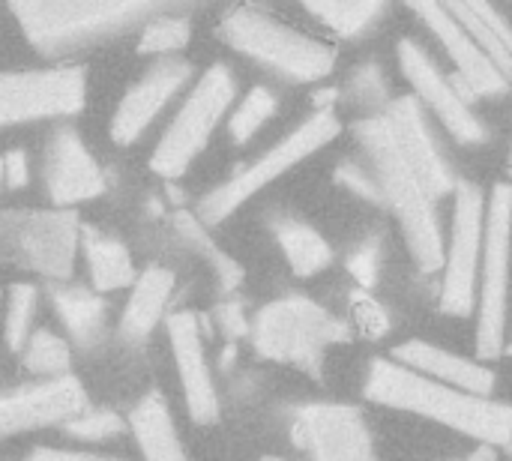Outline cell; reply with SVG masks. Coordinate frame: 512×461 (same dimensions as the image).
Listing matches in <instances>:
<instances>
[{"label": "cell", "instance_id": "cell-41", "mask_svg": "<svg viewBox=\"0 0 512 461\" xmlns=\"http://www.w3.org/2000/svg\"><path fill=\"white\" fill-rule=\"evenodd\" d=\"M234 354H237V348H234V345H228V348L222 351V366H231V363H234Z\"/></svg>", "mask_w": 512, "mask_h": 461}, {"label": "cell", "instance_id": "cell-25", "mask_svg": "<svg viewBox=\"0 0 512 461\" xmlns=\"http://www.w3.org/2000/svg\"><path fill=\"white\" fill-rule=\"evenodd\" d=\"M54 312L69 333V339L81 348H93L105 336V303L96 291L81 285H57L51 291Z\"/></svg>", "mask_w": 512, "mask_h": 461}, {"label": "cell", "instance_id": "cell-31", "mask_svg": "<svg viewBox=\"0 0 512 461\" xmlns=\"http://www.w3.org/2000/svg\"><path fill=\"white\" fill-rule=\"evenodd\" d=\"M177 231L186 237V243H192L213 267H216V276H219V282H222V288L225 291H231L234 285H240V279H243V270L225 255V252H219L216 246H213V240H207V234H204V225H201V219L198 216H192V213H180L177 216Z\"/></svg>", "mask_w": 512, "mask_h": 461}, {"label": "cell", "instance_id": "cell-14", "mask_svg": "<svg viewBox=\"0 0 512 461\" xmlns=\"http://www.w3.org/2000/svg\"><path fill=\"white\" fill-rule=\"evenodd\" d=\"M384 117H387L390 135H393L402 159L411 165V171L420 177V183L429 189V195L435 201L453 195L459 186V177H456L450 159L444 156L423 105L414 96H399L384 108Z\"/></svg>", "mask_w": 512, "mask_h": 461}, {"label": "cell", "instance_id": "cell-1", "mask_svg": "<svg viewBox=\"0 0 512 461\" xmlns=\"http://www.w3.org/2000/svg\"><path fill=\"white\" fill-rule=\"evenodd\" d=\"M363 396L381 408L414 414L447 426L456 435H465L483 447H512V405L474 396L432 378H423L399 363L375 360L363 381Z\"/></svg>", "mask_w": 512, "mask_h": 461}, {"label": "cell", "instance_id": "cell-26", "mask_svg": "<svg viewBox=\"0 0 512 461\" xmlns=\"http://www.w3.org/2000/svg\"><path fill=\"white\" fill-rule=\"evenodd\" d=\"M456 21L492 57V63L512 81V24L492 3H447Z\"/></svg>", "mask_w": 512, "mask_h": 461}, {"label": "cell", "instance_id": "cell-46", "mask_svg": "<svg viewBox=\"0 0 512 461\" xmlns=\"http://www.w3.org/2000/svg\"><path fill=\"white\" fill-rule=\"evenodd\" d=\"M504 354H510L512 357V342H507V351H504Z\"/></svg>", "mask_w": 512, "mask_h": 461}, {"label": "cell", "instance_id": "cell-8", "mask_svg": "<svg viewBox=\"0 0 512 461\" xmlns=\"http://www.w3.org/2000/svg\"><path fill=\"white\" fill-rule=\"evenodd\" d=\"M234 99H237L234 72L225 63H213L195 81V87L183 99L180 111L168 123L165 135L159 138V144L150 156V168L165 180L186 174L189 165L207 150L213 132L228 117Z\"/></svg>", "mask_w": 512, "mask_h": 461}, {"label": "cell", "instance_id": "cell-28", "mask_svg": "<svg viewBox=\"0 0 512 461\" xmlns=\"http://www.w3.org/2000/svg\"><path fill=\"white\" fill-rule=\"evenodd\" d=\"M189 39H192V21L186 15L162 9L141 27L138 51L141 54H162L168 60V54L183 51L189 45Z\"/></svg>", "mask_w": 512, "mask_h": 461}, {"label": "cell", "instance_id": "cell-21", "mask_svg": "<svg viewBox=\"0 0 512 461\" xmlns=\"http://www.w3.org/2000/svg\"><path fill=\"white\" fill-rule=\"evenodd\" d=\"M270 231L291 267L294 276L300 279H312L324 270H330L333 264V246L327 243V237L312 228L309 222H303L300 216L294 213H276L270 219Z\"/></svg>", "mask_w": 512, "mask_h": 461}, {"label": "cell", "instance_id": "cell-20", "mask_svg": "<svg viewBox=\"0 0 512 461\" xmlns=\"http://www.w3.org/2000/svg\"><path fill=\"white\" fill-rule=\"evenodd\" d=\"M390 360L423 375V378H432L438 384H447V387H456V390H465L474 396H492V390H495V372L486 363L462 357V354L432 345L426 339H408V342L396 345Z\"/></svg>", "mask_w": 512, "mask_h": 461}, {"label": "cell", "instance_id": "cell-19", "mask_svg": "<svg viewBox=\"0 0 512 461\" xmlns=\"http://www.w3.org/2000/svg\"><path fill=\"white\" fill-rule=\"evenodd\" d=\"M42 177L57 210H69L105 192V174L72 126H63L54 132Z\"/></svg>", "mask_w": 512, "mask_h": 461}, {"label": "cell", "instance_id": "cell-32", "mask_svg": "<svg viewBox=\"0 0 512 461\" xmlns=\"http://www.w3.org/2000/svg\"><path fill=\"white\" fill-rule=\"evenodd\" d=\"M36 315V288L33 285H15L6 300V348L9 351H24L30 339V324Z\"/></svg>", "mask_w": 512, "mask_h": 461}, {"label": "cell", "instance_id": "cell-39", "mask_svg": "<svg viewBox=\"0 0 512 461\" xmlns=\"http://www.w3.org/2000/svg\"><path fill=\"white\" fill-rule=\"evenodd\" d=\"M3 171H6V186H9V189L27 186V180H30L27 153H24V150H9V153H3Z\"/></svg>", "mask_w": 512, "mask_h": 461}, {"label": "cell", "instance_id": "cell-23", "mask_svg": "<svg viewBox=\"0 0 512 461\" xmlns=\"http://www.w3.org/2000/svg\"><path fill=\"white\" fill-rule=\"evenodd\" d=\"M129 429L144 461H189L174 417L168 411V402L156 390L138 399V405L129 414Z\"/></svg>", "mask_w": 512, "mask_h": 461}, {"label": "cell", "instance_id": "cell-7", "mask_svg": "<svg viewBox=\"0 0 512 461\" xmlns=\"http://www.w3.org/2000/svg\"><path fill=\"white\" fill-rule=\"evenodd\" d=\"M512 276V186L498 183L486 198V240L477 282V360L507 351V312Z\"/></svg>", "mask_w": 512, "mask_h": 461}, {"label": "cell", "instance_id": "cell-18", "mask_svg": "<svg viewBox=\"0 0 512 461\" xmlns=\"http://www.w3.org/2000/svg\"><path fill=\"white\" fill-rule=\"evenodd\" d=\"M192 66L186 60H159L147 69V75L129 87V93L120 99L114 117H111V141L114 144H132L138 141L153 120L168 108V102L189 84Z\"/></svg>", "mask_w": 512, "mask_h": 461}, {"label": "cell", "instance_id": "cell-30", "mask_svg": "<svg viewBox=\"0 0 512 461\" xmlns=\"http://www.w3.org/2000/svg\"><path fill=\"white\" fill-rule=\"evenodd\" d=\"M72 363V351L69 345L51 333V330H36L30 333L27 345H24V366L42 378H63L69 372Z\"/></svg>", "mask_w": 512, "mask_h": 461}, {"label": "cell", "instance_id": "cell-22", "mask_svg": "<svg viewBox=\"0 0 512 461\" xmlns=\"http://www.w3.org/2000/svg\"><path fill=\"white\" fill-rule=\"evenodd\" d=\"M171 294H174V273L165 267H147L132 285L129 303L120 321V336L132 345L144 342L162 321Z\"/></svg>", "mask_w": 512, "mask_h": 461}, {"label": "cell", "instance_id": "cell-34", "mask_svg": "<svg viewBox=\"0 0 512 461\" xmlns=\"http://www.w3.org/2000/svg\"><path fill=\"white\" fill-rule=\"evenodd\" d=\"M345 267L351 273V279L357 282L360 291H372L381 279V267H384V237L381 234H366L348 255H345Z\"/></svg>", "mask_w": 512, "mask_h": 461}, {"label": "cell", "instance_id": "cell-6", "mask_svg": "<svg viewBox=\"0 0 512 461\" xmlns=\"http://www.w3.org/2000/svg\"><path fill=\"white\" fill-rule=\"evenodd\" d=\"M339 132H342V120L333 108L330 111H312L297 129H291L270 150H264L258 159L243 165L234 177H228L225 183H219L216 189H210L201 198V204H198L201 225L225 222L231 213H237L261 189H267L270 183H276L279 177H285L288 171H294L297 165L312 159L318 150H324L330 141H336Z\"/></svg>", "mask_w": 512, "mask_h": 461}, {"label": "cell", "instance_id": "cell-29", "mask_svg": "<svg viewBox=\"0 0 512 461\" xmlns=\"http://www.w3.org/2000/svg\"><path fill=\"white\" fill-rule=\"evenodd\" d=\"M276 108H279V102H276V96H273V90H267V87H252L240 102H237V108L231 111V117H228V135H231V141L234 144H249L264 126H267V120L276 114Z\"/></svg>", "mask_w": 512, "mask_h": 461}, {"label": "cell", "instance_id": "cell-43", "mask_svg": "<svg viewBox=\"0 0 512 461\" xmlns=\"http://www.w3.org/2000/svg\"><path fill=\"white\" fill-rule=\"evenodd\" d=\"M507 171H510V177H512V141H510V153H507Z\"/></svg>", "mask_w": 512, "mask_h": 461}, {"label": "cell", "instance_id": "cell-10", "mask_svg": "<svg viewBox=\"0 0 512 461\" xmlns=\"http://www.w3.org/2000/svg\"><path fill=\"white\" fill-rule=\"evenodd\" d=\"M486 240V192L459 180L453 192V222L444 246V279L438 309L450 318H468L477 309V282Z\"/></svg>", "mask_w": 512, "mask_h": 461}, {"label": "cell", "instance_id": "cell-5", "mask_svg": "<svg viewBox=\"0 0 512 461\" xmlns=\"http://www.w3.org/2000/svg\"><path fill=\"white\" fill-rule=\"evenodd\" d=\"M21 33L42 54H66L81 45L144 27L159 3H12Z\"/></svg>", "mask_w": 512, "mask_h": 461}, {"label": "cell", "instance_id": "cell-3", "mask_svg": "<svg viewBox=\"0 0 512 461\" xmlns=\"http://www.w3.org/2000/svg\"><path fill=\"white\" fill-rule=\"evenodd\" d=\"M219 36L237 54L273 69L276 75L315 84L336 69V48L261 6H234L219 21Z\"/></svg>", "mask_w": 512, "mask_h": 461}, {"label": "cell", "instance_id": "cell-15", "mask_svg": "<svg viewBox=\"0 0 512 461\" xmlns=\"http://www.w3.org/2000/svg\"><path fill=\"white\" fill-rule=\"evenodd\" d=\"M411 12L432 30L456 66V81L471 99H501L510 93L512 81L492 63V57L474 42V36L456 21L447 3H414Z\"/></svg>", "mask_w": 512, "mask_h": 461}, {"label": "cell", "instance_id": "cell-16", "mask_svg": "<svg viewBox=\"0 0 512 461\" xmlns=\"http://www.w3.org/2000/svg\"><path fill=\"white\" fill-rule=\"evenodd\" d=\"M87 408V393L72 375L0 393V441L48 426H66Z\"/></svg>", "mask_w": 512, "mask_h": 461}, {"label": "cell", "instance_id": "cell-42", "mask_svg": "<svg viewBox=\"0 0 512 461\" xmlns=\"http://www.w3.org/2000/svg\"><path fill=\"white\" fill-rule=\"evenodd\" d=\"M3 183H6V171H3V156H0V189H3Z\"/></svg>", "mask_w": 512, "mask_h": 461}, {"label": "cell", "instance_id": "cell-44", "mask_svg": "<svg viewBox=\"0 0 512 461\" xmlns=\"http://www.w3.org/2000/svg\"><path fill=\"white\" fill-rule=\"evenodd\" d=\"M261 461H285V459H282V456H264Z\"/></svg>", "mask_w": 512, "mask_h": 461}, {"label": "cell", "instance_id": "cell-36", "mask_svg": "<svg viewBox=\"0 0 512 461\" xmlns=\"http://www.w3.org/2000/svg\"><path fill=\"white\" fill-rule=\"evenodd\" d=\"M63 429H66L69 438L93 441L96 444V441H108V438L120 435L123 432V420L114 411H105V408L93 411V408H87L84 414H78L75 420H69Z\"/></svg>", "mask_w": 512, "mask_h": 461}, {"label": "cell", "instance_id": "cell-13", "mask_svg": "<svg viewBox=\"0 0 512 461\" xmlns=\"http://www.w3.org/2000/svg\"><path fill=\"white\" fill-rule=\"evenodd\" d=\"M291 441L312 461H381L363 411L345 402L300 408L291 423Z\"/></svg>", "mask_w": 512, "mask_h": 461}, {"label": "cell", "instance_id": "cell-37", "mask_svg": "<svg viewBox=\"0 0 512 461\" xmlns=\"http://www.w3.org/2000/svg\"><path fill=\"white\" fill-rule=\"evenodd\" d=\"M384 93H387V84H384V75H381V69L375 63L357 69V75L351 78V96H354V102L369 105V102H378Z\"/></svg>", "mask_w": 512, "mask_h": 461}, {"label": "cell", "instance_id": "cell-17", "mask_svg": "<svg viewBox=\"0 0 512 461\" xmlns=\"http://www.w3.org/2000/svg\"><path fill=\"white\" fill-rule=\"evenodd\" d=\"M168 342L174 351L177 378L183 387V402L198 426H213L219 420V393L210 375V363L204 354V333L195 312H171L168 321Z\"/></svg>", "mask_w": 512, "mask_h": 461}, {"label": "cell", "instance_id": "cell-27", "mask_svg": "<svg viewBox=\"0 0 512 461\" xmlns=\"http://www.w3.org/2000/svg\"><path fill=\"white\" fill-rule=\"evenodd\" d=\"M306 12L321 21L327 30H333L339 39H354L366 33L384 12V3L378 0H363V3H306Z\"/></svg>", "mask_w": 512, "mask_h": 461}, {"label": "cell", "instance_id": "cell-38", "mask_svg": "<svg viewBox=\"0 0 512 461\" xmlns=\"http://www.w3.org/2000/svg\"><path fill=\"white\" fill-rule=\"evenodd\" d=\"M216 324H219V330L225 333V339L231 345L252 333V321L246 318V312H243V306L237 300H228V303L216 306Z\"/></svg>", "mask_w": 512, "mask_h": 461}, {"label": "cell", "instance_id": "cell-33", "mask_svg": "<svg viewBox=\"0 0 512 461\" xmlns=\"http://www.w3.org/2000/svg\"><path fill=\"white\" fill-rule=\"evenodd\" d=\"M348 312H351V324L360 336L378 342L384 336H390L393 330V315L387 312V306L372 294V291H360L354 288L348 297Z\"/></svg>", "mask_w": 512, "mask_h": 461}, {"label": "cell", "instance_id": "cell-12", "mask_svg": "<svg viewBox=\"0 0 512 461\" xmlns=\"http://www.w3.org/2000/svg\"><path fill=\"white\" fill-rule=\"evenodd\" d=\"M399 66L405 81L411 84V96L423 105V111H429L459 144L465 147H480L489 138V129L483 126V120L474 111V99L465 93V87L450 78L447 72H441V66L429 57V51L414 42V39H402L399 42Z\"/></svg>", "mask_w": 512, "mask_h": 461}, {"label": "cell", "instance_id": "cell-4", "mask_svg": "<svg viewBox=\"0 0 512 461\" xmlns=\"http://www.w3.org/2000/svg\"><path fill=\"white\" fill-rule=\"evenodd\" d=\"M249 339L258 357L321 378L327 351L348 342L351 327L309 297H279L252 318Z\"/></svg>", "mask_w": 512, "mask_h": 461}, {"label": "cell", "instance_id": "cell-9", "mask_svg": "<svg viewBox=\"0 0 512 461\" xmlns=\"http://www.w3.org/2000/svg\"><path fill=\"white\" fill-rule=\"evenodd\" d=\"M72 210H0V255L21 270L66 282L81 249Z\"/></svg>", "mask_w": 512, "mask_h": 461}, {"label": "cell", "instance_id": "cell-40", "mask_svg": "<svg viewBox=\"0 0 512 461\" xmlns=\"http://www.w3.org/2000/svg\"><path fill=\"white\" fill-rule=\"evenodd\" d=\"M24 461H123L111 456H96V453H75V450H54V447H39Z\"/></svg>", "mask_w": 512, "mask_h": 461}, {"label": "cell", "instance_id": "cell-11", "mask_svg": "<svg viewBox=\"0 0 512 461\" xmlns=\"http://www.w3.org/2000/svg\"><path fill=\"white\" fill-rule=\"evenodd\" d=\"M87 75L81 66L0 72V126L72 117L84 108Z\"/></svg>", "mask_w": 512, "mask_h": 461}, {"label": "cell", "instance_id": "cell-35", "mask_svg": "<svg viewBox=\"0 0 512 461\" xmlns=\"http://www.w3.org/2000/svg\"><path fill=\"white\" fill-rule=\"evenodd\" d=\"M336 183L345 186L351 195H357L360 201H369L375 207H384V192H381V183L375 177V171L360 162V159H345L336 165Z\"/></svg>", "mask_w": 512, "mask_h": 461}, {"label": "cell", "instance_id": "cell-45", "mask_svg": "<svg viewBox=\"0 0 512 461\" xmlns=\"http://www.w3.org/2000/svg\"><path fill=\"white\" fill-rule=\"evenodd\" d=\"M465 461H486V459H483V453H477L474 459H465Z\"/></svg>", "mask_w": 512, "mask_h": 461}, {"label": "cell", "instance_id": "cell-24", "mask_svg": "<svg viewBox=\"0 0 512 461\" xmlns=\"http://www.w3.org/2000/svg\"><path fill=\"white\" fill-rule=\"evenodd\" d=\"M81 252H84V261H87V273H90V282H93V291H117V288H129L135 285V264H132V255L129 249L99 231V228H84L81 231Z\"/></svg>", "mask_w": 512, "mask_h": 461}, {"label": "cell", "instance_id": "cell-2", "mask_svg": "<svg viewBox=\"0 0 512 461\" xmlns=\"http://www.w3.org/2000/svg\"><path fill=\"white\" fill-rule=\"evenodd\" d=\"M354 135L366 153V165L375 171L381 192H384V207L393 210L399 219L405 246L414 258V264L423 273H435L444 267V231H441V216H438V201L429 195V189L420 183V177L411 171V165L402 159L387 117L369 114L354 126Z\"/></svg>", "mask_w": 512, "mask_h": 461}]
</instances>
